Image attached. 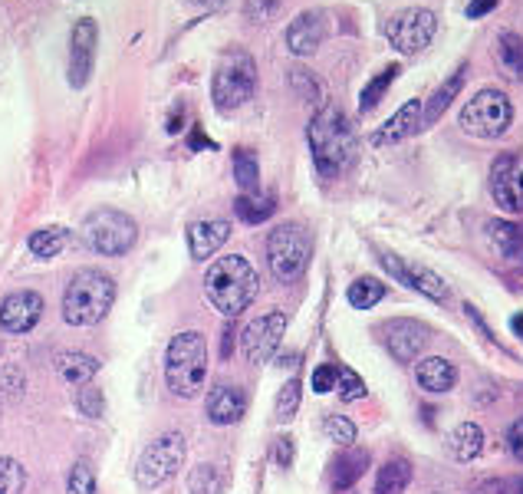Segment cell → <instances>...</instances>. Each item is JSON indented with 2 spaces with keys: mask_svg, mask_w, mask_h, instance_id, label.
<instances>
[{
  "mask_svg": "<svg viewBox=\"0 0 523 494\" xmlns=\"http://www.w3.org/2000/svg\"><path fill=\"white\" fill-rule=\"evenodd\" d=\"M283 333H287V313H264L257 317L254 323H247L244 333H241V350L247 356V363H267L270 356H277L280 343H283Z\"/></svg>",
  "mask_w": 523,
  "mask_h": 494,
  "instance_id": "obj_12",
  "label": "cell"
},
{
  "mask_svg": "<svg viewBox=\"0 0 523 494\" xmlns=\"http://www.w3.org/2000/svg\"><path fill=\"white\" fill-rule=\"evenodd\" d=\"M188 4H198V7H204V10H221V7L231 4V0H188Z\"/></svg>",
  "mask_w": 523,
  "mask_h": 494,
  "instance_id": "obj_48",
  "label": "cell"
},
{
  "mask_svg": "<svg viewBox=\"0 0 523 494\" xmlns=\"http://www.w3.org/2000/svg\"><path fill=\"white\" fill-rule=\"evenodd\" d=\"M260 277L254 271V264L241 254H227L218 257L208 274H204V297L211 300V307L224 313L227 320L241 317V313L257 300Z\"/></svg>",
  "mask_w": 523,
  "mask_h": 494,
  "instance_id": "obj_2",
  "label": "cell"
},
{
  "mask_svg": "<svg viewBox=\"0 0 523 494\" xmlns=\"http://www.w3.org/2000/svg\"><path fill=\"white\" fill-rule=\"evenodd\" d=\"M487 241L500 257H523V228L510 221H487Z\"/></svg>",
  "mask_w": 523,
  "mask_h": 494,
  "instance_id": "obj_27",
  "label": "cell"
},
{
  "mask_svg": "<svg viewBox=\"0 0 523 494\" xmlns=\"http://www.w3.org/2000/svg\"><path fill=\"white\" fill-rule=\"evenodd\" d=\"M415 383L431 392V396H441V392H451L458 386V366L445 356L415 359Z\"/></svg>",
  "mask_w": 523,
  "mask_h": 494,
  "instance_id": "obj_18",
  "label": "cell"
},
{
  "mask_svg": "<svg viewBox=\"0 0 523 494\" xmlns=\"http://www.w3.org/2000/svg\"><path fill=\"white\" fill-rule=\"evenodd\" d=\"M116 303V280L96 267H83L63 290V320L70 327H96Z\"/></svg>",
  "mask_w": 523,
  "mask_h": 494,
  "instance_id": "obj_3",
  "label": "cell"
},
{
  "mask_svg": "<svg viewBox=\"0 0 523 494\" xmlns=\"http://www.w3.org/2000/svg\"><path fill=\"white\" fill-rule=\"evenodd\" d=\"M448 452H451L454 462H461V465L474 462V458L484 452V429L477 422H461L458 429L451 432Z\"/></svg>",
  "mask_w": 523,
  "mask_h": 494,
  "instance_id": "obj_24",
  "label": "cell"
},
{
  "mask_svg": "<svg viewBox=\"0 0 523 494\" xmlns=\"http://www.w3.org/2000/svg\"><path fill=\"white\" fill-rule=\"evenodd\" d=\"M76 409H79V415H86V419H102V412H106V396H102V389L93 383L79 386Z\"/></svg>",
  "mask_w": 523,
  "mask_h": 494,
  "instance_id": "obj_38",
  "label": "cell"
},
{
  "mask_svg": "<svg viewBox=\"0 0 523 494\" xmlns=\"http://www.w3.org/2000/svg\"><path fill=\"white\" fill-rule=\"evenodd\" d=\"M83 241L102 257H122L139 241V224L119 208H99L83 221Z\"/></svg>",
  "mask_w": 523,
  "mask_h": 494,
  "instance_id": "obj_7",
  "label": "cell"
},
{
  "mask_svg": "<svg viewBox=\"0 0 523 494\" xmlns=\"http://www.w3.org/2000/svg\"><path fill=\"white\" fill-rule=\"evenodd\" d=\"M66 494H96V468L89 458H76L66 478Z\"/></svg>",
  "mask_w": 523,
  "mask_h": 494,
  "instance_id": "obj_35",
  "label": "cell"
},
{
  "mask_svg": "<svg viewBox=\"0 0 523 494\" xmlns=\"http://www.w3.org/2000/svg\"><path fill=\"white\" fill-rule=\"evenodd\" d=\"M188 491L191 494H224V475L214 465H198L188 475Z\"/></svg>",
  "mask_w": 523,
  "mask_h": 494,
  "instance_id": "obj_34",
  "label": "cell"
},
{
  "mask_svg": "<svg viewBox=\"0 0 523 494\" xmlns=\"http://www.w3.org/2000/svg\"><path fill=\"white\" fill-rule=\"evenodd\" d=\"M336 389H339V396H343V402H359V399H366V392H369L366 383H362V376L349 366H336Z\"/></svg>",
  "mask_w": 523,
  "mask_h": 494,
  "instance_id": "obj_37",
  "label": "cell"
},
{
  "mask_svg": "<svg viewBox=\"0 0 523 494\" xmlns=\"http://www.w3.org/2000/svg\"><path fill=\"white\" fill-rule=\"evenodd\" d=\"M310 254H313L310 231L297 221L277 224V228L267 234V264H270V274H274L280 284L300 280L306 274V267H310Z\"/></svg>",
  "mask_w": 523,
  "mask_h": 494,
  "instance_id": "obj_6",
  "label": "cell"
},
{
  "mask_svg": "<svg viewBox=\"0 0 523 494\" xmlns=\"http://www.w3.org/2000/svg\"><path fill=\"white\" fill-rule=\"evenodd\" d=\"M415 129H422V103H418V99H408L385 126H379V132L372 136V145H395L412 136Z\"/></svg>",
  "mask_w": 523,
  "mask_h": 494,
  "instance_id": "obj_21",
  "label": "cell"
},
{
  "mask_svg": "<svg viewBox=\"0 0 523 494\" xmlns=\"http://www.w3.org/2000/svg\"><path fill=\"white\" fill-rule=\"evenodd\" d=\"M507 448H510V455H514L517 462H523V419H517L507 429Z\"/></svg>",
  "mask_w": 523,
  "mask_h": 494,
  "instance_id": "obj_44",
  "label": "cell"
},
{
  "mask_svg": "<svg viewBox=\"0 0 523 494\" xmlns=\"http://www.w3.org/2000/svg\"><path fill=\"white\" fill-rule=\"evenodd\" d=\"M201 145H204V149H214V142L204 136L201 129H195V132H191V149H201Z\"/></svg>",
  "mask_w": 523,
  "mask_h": 494,
  "instance_id": "obj_47",
  "label": "cell"
},
{
  "mask_svg": "<svg viewBox=\"0 0 523 494\" xmlns=\"http://www.w3.org/2000/svg\"><path fill=\"white\" fill-rule=\"evenodd\" d=\"M96 47H99V27L93 17L76 20V27L70 33V83L79 89L89 83L96 63Z\"/></svg>",
  "mask_w": 523,
  "mask_h": 494,
  "instance_id": "obj_15",
  "label": "cell"
},
{
  "mask_svg": "<svg viewBox=\"0 0 523 494\" xmlns=\"http://www.w3.org/2000/svg\"><path fill=\"white\" fill-rule=\"evenodd\" d=\"M234 336H237L234 327L224 330V340H221V356H224V359H231V353H234Z\"/></svg>",
  "mask_w": 523,
  "mask_h": 494,
  "instance_id": "obj_46",
  "label": "cell"
},
{
  "mask_svg": "<svg viewBox=\"0 0 523 494\" xmlns=\"http://www.w3.org/2000/svg\"><path fill=\"white\" fill-rule=\"evenodd\" d=\"M99 359L89 356L83 350H73V353H60L56 356V369H60V379L70 386H86L93 383L96 373H99Z\"/></svg>",
  "mask_w": 523,
  "mask_h": 494,
  "instance_id": "obj_23",
  "label": "cell"
},
{
  "mask_svg": "<svg viewBox=\"0 0 523 494\" xmlns=\"http://www.w3.org/2000/svg\"><path fill=\"white\" fill-rule=\"evenodd\" d=\"M399 73H402L399 63H389L382 73H375L372 80L366 83V89H362V96H359V112H372L375 106H379L385 99V93H389V86L399 80Z\"/></svg>",
  "mask_w": 523,
  "mask_h": 494,
  "instance_id": "obj_30",
  "label": "cell"
},
{
  "mask_svg": "<svg viewBox=\"0 0 523 494\" xmlns=\"http://www.w3.org/2000/svg\"><path fill=\"white\" fill-rule=\"evenodd\" d=\"M323 432H326L329 442H336V445H343V448H349L352 442H356V425H352L346 415H326Z\"/></svg>",
  "mask_w": 523,
  "mask_h": 494,
  "instance_id": "obj_40",
  "label": "cell"
},
{
  "mask_svg": "<svg viewBox=\"0 0 523 494\" xmlns=\"http://www.w3.org/2000/svg\"><path fill=\"white\" fill-rule=\"evenodd\" d=\"M497 63L510 80L523 83V37L514 30H504L497 37Z\"/></svg>",
  "mask_w": 523,
  "mask_h": 494,
  "instance_id": "obj_26",
  "label": "cell"
},
{
  "mask_svg": "<svg viewBox=\"0 0 523 494\" xmlns=\"http://www.w3.org/2000/svg\"><path fill=\"white\" fill-rule=\"evenodd\" d=\"M494 7H497V0H471V4L464 7V14H468V20H477V17L491 14Z\"/></svg>",
  "mask_w": 523,
  "mask_h": 494,
  "instance_id": "obj_45",
  "label": "cell"
},
{
  "mask_svg": "<svg viewBox=\"0 0 523 494\" xmlns=\"http://www.w3.org/2000/svg\"><path fill=\"white\" fill-rule=\"evenodd\" d=\"M231 238V224L221 218H204L188 228V247L195 261H208L211 254H218L224 241Z\"/></svg>",
  "mask_w": 523,
  "mask_h": 494,
  "instance_id": "obj_19",
  "label": "cell"
},
{
  "mask_svg": "<svg viewBox=\"0 0 523 494\" xmlns=\"http://www.w3.org/2000/svg\"><path fill=\"white\" fill-rule=\"evenodd\" d=\"M336 389V366H316L313 369V392H320V396H326V392H333Z\"/></svg>",
  "mask_w": 523,
  "mask_h": 494,
  "instance_id": "obj_42",
  "label": "cell"
},
{
  "mask_svg": "<svg viewBox=\"0 0 523 494\" xmlns=\"http://www.w3.org/2000/svg\"><path fill=\"white\" fill-rule=\"evenodd\" d=\"M435 33H438V17L425 7H405L389 20V27H385L389 43L405 56L422 53L428 43L435 40Z\"/></svg>",
  "mask_w": 523,
  "mask_h": 494,
  "instance_id": "obj_10",
  "label": "cell"
},
{
  "mask_svg": "<svg viewBox=\"0 0 523 494\" xmlns=\"http://www.w3.org/2000/svg\"><path fill=\"white\" fill-rule=\"evenodd\" d=\"M280 10H283V0H247L244 17L250 24H270V20H277Z\"/></svg>",
  "mask_w": 523,
  "mask_h": 494,
  "instance_id": "obj_41",
  "label": "cell"
},
{
  "mask_svg": "<svg viewBox=\"0 0 523 494\" xmlns=\"http://www.w3.org/2000/svg\"><path fill=\"white\" fill-rule=\"evenodd\" d=\"M277 211V198L274 195H241L234 201V215L244 224H264L270 215Z\"/></svg>",
  "mask_w": 523,
  "mask_h": 494,
  "instance_id": "obj_31",
  "label": "cell"
},
{
  "mask_svg": "<svg viewBox=\"0 0 523 494\" xmlns=\"http://www.w3.org/2000/svg\"><path fill=\"white\" fill-rule=\"evenodd\" d=\"M510 330H514L517 340H523V313H517V317L510 320Z\"/></svg>",
  "mask_w": 523,
  "mask_h": 494,
  "instance_id": "obj_49",
  "label": "cell"
},
{
  "mask_svg": "<svg viewBox=\"0 0 523 494\" xmlns=\"http://www.w3.org/2000/svg\"><path fill=\"white\" fill-rule=\"evenodd\" d=\"M43 317V297L37 290H17V294L4 297L0 303V327L4 333H30Z\"/></svg>",
  "mask_w": 523,
  "mask_h": 494,
  "instance_id": "obj_16",
  "label": "cell"
},
{
  "mask_svg": "<svg viewBox=\"0 0 523 494\" xmlns=\"http://www.w3.org/2000/svg\"><path fill=\"white\" fill-rule=\"evenodd\" d=\"M504 494H523V475L510 481V485H504Z\"/></svg>",
  "mask_w": 523,
  "mask_h": 494,
  "instance_id": "obj_50",
  "label": "cell"
},
{
  "mask_svg": "<svg viewBox=\"0 0 523 494\" xmlns=\"http://www.w3.org/2000/svg\"><path fill=\"white\" fill-rule=\"evenodd\" d=\"M178 129H181V106H178V112H175V116L168 119V132H172V136H175Z\"/></svg>",
  "mask_w": 523,
  "mask_h": 494,
  "instance_id": "obj_51",
  "label": "cell"
},
{
  "mask_svg": "<svg viewBox=\"0 0 523 494\" xmlns=\"http://www.w3.org/2000/svg\"><path fill=\"white\" fill-rule=\"evenodd\" d=\"M254 93H257V60L244 47L224 50L211 80V99L218 112L241 109L254 99Z\"/></svg>",
  "mask_w": 523,
  "mask_h": 494,
  "instance_id": "obj_5",
  "label": "cell"
},
{
  "mask_svg": "<svg viewBox=\"0 0 523 494\" xmlns=\"http://www.w3.org/2000/svg\"><path fill=\"white\" fill-rule=\"evenodd\" d=\"M27 488V468L17 458L0 455V494H24Z\"/></svg>",
  "mask_w": 523,
  "mask_h": 494,
  "instance_id": "obj_36",
  "label": "cell"
},
{
  "mask_svg": "<svg viewBox=\"0 0 523 494\" xmlns=\"http://www.w3.org/2000/svg\"><path fill=\"white\" fill-rule=\"evenodd\" d=\"M66 241H70V231L63 228V224H47V228L33 231L30 234V254L40 257V261H50V257H56L66 247Z\"/></svg>",
  "mask_w": 523,
  "mask_h": 494,
  "instance_id": "obj_29",
  "label": "cell"
},
{
  "mask_svg": "<svg viewBox=\"0 0 523 494\" xmlns=\"http://www.w3.org/2000/svg\"><path fill=\"white\" fill-rule=\"evenodd\" d=\"M188 458V442L185 435L178 432H165L162 439H155L145 452L139 455V465H135V481L142 488H162L165 481H172L178 475V468L185 465Z\"/></svg>",
  "mask_w": 523,
  "mask_h": 494,
  "instance_id": "obj_9",
  "label": "cell"
},
{
  "mask_svg": "<svg viewBox=\"0 0 523 494\" xmlns=\"http://www.w3.org/2000/svg\"><path fill=\"white\" fill-rule=\"evenodd\" d=\"M379 264H382L385 271H389L395 280H399V284L418 290V294H425L428 300H448V284L441 280V274L431 271V267L415 264V261H405V257L389 254V251H385V254L379 257Z\"/></svg>",
  "mask_w": 523,
  "mask_h": 494,
  "instance_id": "obj_14",
  "label": "cell"
},
{
  "mask_svg": "<svg viewBox=\"0 0 523 494\" xmlns=\"http://www.w3.org/2000/svg\"><path fill=\"white\" fill-rule=\"evenodd\" d=\"M464 73H468V66H461L458 73L454 76H448L445 83H441L435 93H431L428 99H425V106H422V126L428 129V126H435V122L445 116V109L451 106V99L461 93V86H464Z\"/></svg>",
  "mask_w": 523,
  "mask_h": 494,
  "instance_id": "obj_25",
  "label": "cell"
},
{
  "mask_svg": "<svg viewBox=\"0 0 523 494\" xmlns=\"http://www.w3.org/2000/svg\"><path fill=\"white\" fill-rule=\"evenodd\" d=\"M326 40V17L320 10H303L287 27V47L297 56H313Z\"/></svg>",
  "mask_w": 523,
  "mask_h": 494,
  "instance_id": "obj_17",
  "label": "cell"
},
{
  "mask_svg": "<svg viewBox=\"0 0 523 494\" xmlns=\"http://www.w3.org/2000/svg\"><path fill=\"white\" fill-rule=\"evenodd\" d=\"M208 419L211 425H237L247 415V392L241 386H218L208 396Z\"/></svg>",
  "mask_w": 523,
  "mask_h": 494,
  "instance_id": "obj_20",
  "label": "cell"
},
{
  "mask_svg": "<svg viewBox=\"0 0 523 494\" xmlns=\"http://www.w3.org/2000/svg\"><path fill=\"white\" fill-rule=\"evenodd\" d=\"M306 139H310V152L316 162V172L323 178H339L346 168L356 162V129L346 119V112L336 103H326L316 116L310 119V129H306Z\"/></svg>",
  "mask_w": 523,
  "mask_h": 494,
  "instance_id": "obj_1",
  "label": "cell"
},
{
  "mask_svg": "<svg viewBox=\"0 0 523 494\" xmlns=\"http://www.w3.org/2000/svg\"><path fill=\"white\" fill-rule=\"evenodd\" d=\"M382 297H385V284L382 280H375V277L352 280L349 290H346V300H349L352 310H372Z\"/></svg>",
  "mask_w": 523,
  "mask_h": 494,
  "instance_id": "obj_33",
  "label": "cell"
},
{
  "mask_svg": "<svg viewBox=\"0 0 523 494\" xmlns=\"http://www.w3.org/2000/svg\"><path fill=\"white\" fill-rule=\"evenodd\" d=\"M412 485V465L405 458H389L375 475V494H405Z\"/></svg>",
  "mask_w": 523,
  "mask_h": 494,
  "instance_id": "obj_28",
  "label": "cell"
},
{
  "mask_svg": "<svg viewBox=\"0 0 523 494\" xmlns=\"http://www.w3.org/2000/svg\"><path fill=\"white\" fill-rule=\"evenodd\" d=\"M369 462H372V458H369L366 448H352V445H349L346 452L333 462V475H329V485H333V491H336V494L349 491L362 475H366Z\"/></svg>",
  "mask_w": 523,
  "mask_h": 494,
  "instance_id": "obj_22",
  "label": "cell"
},
{
  "mask_svg": "<svg viewBox=\"0 0 523 494\" xmlns=\"http://www.w3.org/2000/svg\"><path fill=\"white\" fill-rule=\"evenodd\" d=\"M234 182L244 195H254L260 188V162L254 149H234Z\"/></svg>",
  "mask_w": 523,
  "mask_h": 494,
  "instance_id": "obj_32",
  "label": "cell"
},
{
  "mask_svg": "<svg viewBox=\"0 0 523 494\" xmlns=\"http://www.w3.org/2000/svg\"><path fill=\"white\" fill-rule=\"evenodd\" d=\"M300 399H303V386H300V379L293 376L290 383L280 389V396H277V419L290 422L293 415H297V409H300Z\"/></svg>",
  "mask_w": 523,
  "mask_h": 494,
  "instance_id": "obj_39",
  "label": "cell"
},
{
  "mask_svg": "<svg viewBox=\"0 0 523 494\" xmlns=\"http://www.w3.org/2000/svg\"><path fill=\"white\" fill-rule=\"evenodd\" d=\"M293 455H297V448H293V439H290V435H280L277 445H274V462L280 468H290L293 465Z\"/></svg>",
  "mask_w": 523,
  "mask_h": 494,
  "instance_id": "obj_43",
  "label": "cell"
},
{
  "mask_svg": "<svg viewBox=\"0 0 523 494\" xmlns=\"http://www.w3.org/2000/svg\"><path fill=\"white\" fill-rule=\"evenodd\" d=\"M208 379V343L204 333L185 330L172 336L165 353V383L181 399H195Z\"/></svg>",
  "mask_w": 523,
  "mask_h": 494,
  "instance_id": "obj_4",
  "label": "cell"
},
{
  "mask_svg": "<svg viewBox=\"0 0 523 494\" xmlns=\"http://www.w3.org/2000/svg\"><path fill=\"white\" fill-rule=\"evenodd\" d=\"M491 195L500 211L507 215H523V155L504 152L491 162Z\"/></svg>",
  "mask_w": 523,
  "mask_h": 494,
  "instance_id": "obj_11",
  "label": "cell"
},
{
  "mask_svg": "<svg viewBox=\"0 0 523 494\" xmlns=\"http://www.w3.org/2000/svg\"><path fill=\"white\" fill-rule=\"evenodd\" d=\"M458 122L474 139H500L510 126H514V103H510V96L504 89L487 86L471 99V103H464Z\"/></svg>",
  "mask_w": 523,
  "mask_h": 494,
  "instance_id": "obj_8",
  "label": "cell"
},
{
  "mask_svg": "<svg viewBox=\"0 0 523 494\" xmlns=\"http://www.w3.org/2000/svg\"><path fill=\"white\" fill-rule=\"evenodd\" d=\"M382 343L385 350H389V356L395 359V363H415L418 356H422V350L428 346V327L425 323H418L412 317H395L389 323H382Z\"/></svg>",
  "mask_w": 523,
  "mask_h": 494,
  "instance_id": "obj_13",
  "label": "cell"
}]
</instances>
